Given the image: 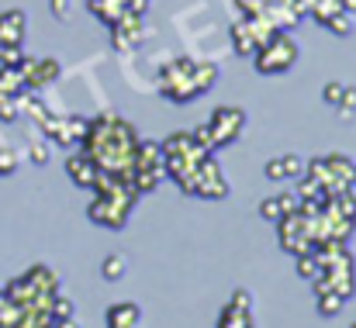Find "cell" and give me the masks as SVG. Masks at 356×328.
<instances>
[{"label":"cell","instance_id":"d6986e66","mask_svg":"<svg viewBox=\"0 0 356 328\" xmlns=\"http://www.w3.org/2000/svg\"><path fill=\"white\" fill-rule=\"evenodd\" d=\"M124 273H128V259H124L121 252H111V256L101 263V277H104L108 284H118Z\"/></svg>","mask_w":356,"mask_h":328},{"label":"cell","instance_id":"ac0fdd59","mask_svg":"<svg viewBox=\"0 0 356 328\" xmlns=\"http://www.w3.org/2000/svg\"><path fill=\"white\" fill-rule=\"evenodd\" d=\"M87 7H90V14L97 17V21H104L108 28L121 21L124 14H128V7H124V0H87Z\"/></svg>","mask_w":356,"mask_h":328},{"label":"cell","instance_id":"7c38bea8","mask_svg":"<svg viewBox=\"0 0 356 328\" xmlns=\"http://www.w3.org/2000/svg\"><path fill=\"white\" fill-rule=\"evenodd\" d=\"M66 177H70L76 187L94 190V187L101 183V177H104V173H101V170H97V163L80 149V152H70V156H66Z\"/></svg>","mask_w":356,"mask_h":328},{"label":"cell","instance_id":"e0dca14e","mask_svg":"<svg viewBox=\"0 0 356 328\" xmlns=\"http://www.w3.org/2000/svg\"><path fill=\"white\" fill-rule=\"evenodd\" d=\"M142 325V308L135 301H118L108 308V328H138Z\"/></svg>","mask_w":356,"mask_h":328},{"label":"cell","instance_id":"7a4b0ae2","mask_svg":"<svg viewBox=\"0 0 356 328\" xmlns=\"http://www.w3.org/2000/svg\"><path fill=\"white\" fill-rule=\"evenodd\" d=\"M218 63L208 59H194V56H177L170 63L159 66V94L170 104H194L197 97H204L215 83H218Z\"/></svg>","mask_w":356,"mask_h":328},{"label":"cell","instance_id":"6da1fadb","mask_svg":"<svg viewBox=\"0 0 356 328\" xmlns=\"http://www.w3.org/2000/svg\"><path fill=\"white\" fill-rule=\"evenodd\" d=\"M83 152L97 163V170L104 177H131V163H135V145H138V131L131 121H124L115 110H104L97 117H87V135H83Z\"/></svg>","mask_w":356,"mask_h":328},{"label":"cell","instance_id":"e575fe53","mask_svg":"<svg viewBox=\"0 0 356 328\" xmlns=\"http://www.w3.org/2000/svg\"><path fill=\"white\" fill-rule=\"evenodd\" d=\"M353 187H356V170H353Z\"/></svg>","mask_w":356,"mask_h":328},{"label":"cell","instance_id":"d590c367","mask_svg":"<svg viewBox=\"0 0 356 328\" xmlns=\"http://www.w3.org/2000/svg\"><path fill=\"white\" fill-rule=\"evenodd\" d=\"M353 328H356V322H353Z\"/></svg>","mask_w":356,"mask_h":328},{"label":"cell","instance_id":"8992f818","mask_svg":"<svg viewBox=\"0 0 356 328\" xmlns=\"http://www.w3.org/2000/svg\"><path fill=\"white\" fill-rule=\"evenodd\" d=\"M177 187L184 194H191V197H201V201H225L229 197V180H225V173H222L215 156H208L194 173L177 180Z\"/></svg>","mask_w":356,"mask_h":328},{"label":"cell","instance_id":"277c9868","mask_svg":"<svg viewBox=\"0 0 356 328\" xmlns=\"http://www.w3.org/2000/svg\"><path fill=\"white\" fill-rule=\"evenodd\" d=\"M159 152H163V173L170 180H184L211 156L191 131H173L166 142H159Z\"/></svg>","mask_w":356,"mask_h":328},{"label":"cell","instance_id":"4dcf8cb0","mask_svg":"<svg viewBox=\"0 0 356 328\" xmlns=\"http://www.w3.org/2000/svg\"><path fill=\"white\" fill-rule=\"evenodd\" d=\"M191 135H194V138H197V142H201V145H204L208 152H215V149H211V131H208V124H197V128H194Z\"/></svg>","mask_w":356,"mask_h":328},{"label":"cell","instance_id":"2e32d148","mask_svg":"<svg viewBox=\"0 0 356 328\" xmlns=\"http://www.w3.org/2000/svg\"><path fill=\"white\" fill-rule=\"evenodd\" d=\"M298 194H291V190H284V194H273V197H266L263 204H259V218L270 221V224H277V221L284 218V215H291V211H298Z\"/></svg>","mask_w":356,"mask_h":328},{"label":"cell","instance_id":"7402d4cb","mask_svg":"<svg viewBox=\"0 0 356 328\" xmlns=\"http://www.w3.org/2000/svg\"><path fill=\"white\" fill-rule=\"evenodd\" d=\"M315 297H318V315H325V318L339 315V311H343V304H346L336 290H325V294H315Z\"/></svg>","mask_w":356,"mask_h":328},{"label":"cell","instance_id":"f1b7e54d","mask_svg":"<svg viewBox=\"0 0 356 328\" xmlns=\"http://www.w3.org/2000/svg\"><path fill=\"white\" fill-rule=\"evenodd\" d=\"M49 156H52V152H49V145H45V142H31V145H28V159H31L35 166H45V163H49Z\"/></svg>","mask_w":356,"mask_h":328},{"label":"cell","instance_id":"4fadbf2b","mask_svg":"<svg viewBox=\"0 0 356 328\" xmlns=\"http://www.w3.org/2000/svg\"><path fill=\"white\" fill-rule=\"evenodd\" d=\"M218 328H256V322H252V294L245 287H238L236 294H232L229 308L222 311Z\"/></svg>","mask_w":356,"mask_h":328},{"label":"cell","instance_id":"1f68e13d","mask_svg":"<svg viewBox=\"0 0 356 328\" xmlns=\"http://www.w3.org/2000/svg\"><path fill=\"white\" fill-rule=\"evenodd\" d=\"M124 7H128V14H135V17H145V14H149V0H124Z\"/></svg>","mask_w":356,"mask_h":328},{"label":"cell","instance_id":"3957f363","mask_svg":"<svg viewBox=\"0 0 356 328\" xmlns=\"http://www.w3.org/2000/svg\"><path fill=\"white\" fill-rule=\"evenodd\" d=\"M94 201L87 208V218L101 228H124V221L131 215L138 194L128 180H118V177H101V183L94 187Z\"/></svg>","mask_w":356,"mask_h":328},{"label":"cell","instance_id":"4316f807","mask_svg":"<svg viewBox=\"0 0 356 328\" xmlns=\"http://www.w3.org/2000/svg\"><path fill=\"white\" fill-rule=\"evenodd\" d=\"M343 90H346V83L332 80V83H325V87H322V101H325L329 108H336V104H339V97H343Z\"/></svg>","mask_w":356,"mask_h":328},{"label":"cell","instance_id":"d6a6232c","mask_svg":"<svg viewBox=\"0 0 356 328\" xmlns=\"http://www.w3.org/2000/svg\"><path fill=\"white\" fill-rule=\"evenodd\" d=\"M52 328H80L76 318H59V322H52Z\"/></svg>","mask_w":356,"mask_h":328},{"label":"cell","instance_id":"8fae6325","mask_svg":"<svg viewBox=\"0 0 356 328\" xmlns=\"http://www.w3.org/2000/svg\"><path fill=\"white\" fill-rule=\"evenodd\" d=\"M38 128L45 131L49 142H56V145H63V149H73V145H80L83 135H87V117H80V114H52V110H49V117H45Z\"/></svg>","mask_w":356,"mask_h":328},{"label":"cell","instance_id":"f546056e","mask_svg":"<svg viewBox=\"0 0 356 328\" xmlns=\"http://www.w3.org/2000/svg\"><path fill=\"white\" fill-rule=\"evenodd\" d=\"M263 3H266V0H236L238 17H252V14H263Z\"/></svg>","mask_w":356,"mask_h":328},{"label":"cell","instance_id":"ba28073f","mask_svg":"<svg viewBox=\"0 0 356 328\" xmlns=\"http://www.w3.org/2000/svg\"><path fill=\"white\" fill-rule=\"evenodd\" d=\"M208 131H211V149H229L236 145L245 131V110L232 108V104H222V108L211 110V117L204 121Z\"/></svg>","mask_w":356,"mask_h":328},{"label":"cell","instance_id":"603a6c76","mask_svg":"<svg viewBox=\"0 0 356 328\" xmlns=\"http://www.w3.org/2000/svg\"><path fill=\"white\" fill-rule=\"evenodd\" d=\"M277 159H280V173H284V180H298V177L305 173V159H301V156L287 152V156H277Z\"/></svg>","mask_w":356,"mask_h":328},{"label":"cell","instance_id":"9c48e42d","mask_svg":"<svg viewBox=\"0 0 356 328\" xmlns=\"http://www.w3.org/2000/svg\"><path fill=\"white\" fill-rule=\"evenodd\" d=\"M277 28L266 21V14H252V17H236L232 24V49H236L242 59H252L256 49L273 35Z\"/></svg>","mask_w":356,"mask_h":328},{"label":"cell","instance_id":"d4e9b609","mask_svg":"<svg viewBox=\"0 0 356 328\" xmlns=\"http://www.w3.org/2000/svg\"><path fill=\"white\" fill-rule=\"evenodd\" d=\"M17 166H21V156H17V149H10V145H0V177H10V173H17Z\"/></svg>","mask_w":356,"mask_h":328},{"label":"cell","instance_id":"836d02e7","mask_svg":"<svg viewBox=\"0 0 356 328\" xmlns=\"http://www.w3.org/2000/svg\"><path fill=\"white\" fill-rule=\"evenodd\" d=\"M7 304V294H3V284H0V308Z\"/></svg>","mask_w":356,"mask_h":328},{"label":"cell","instance_id":"484cf974","mask_svg":"<svg viewBox=\"0 0 356 328\" xmlns=\"http://www.w3.org/2000/svg\"><path fill=\"white\" fill-rule=\"evenodd\" d=\"M336 110H339V117H343V121L356 117V87H346V90H343V97H339Z\"/></svg>","mask_w":356,"mask_h":328},{"label":"cell","instance_id":"44dd1931","mask_svg":"<svg viewBox=\"0 0 356 328\" xmlns=\"http://www.w3.org/2000/svg\"><path fill=\"white\" fill-rule=\"evenodd\" d=\"M49 315H52V322H59V318H76V301H73V297L56 294V297H52V304H49Z\"/></svg>","mask_w":356,"mask_h":328},{"label":"cell","instance_id":"5b68a950","mask_svg":"<svg viewBox=\"0 0 356 328\" xmlns=\"http://www.w3.org/2000/svg\"><path fill=\"white\" fill-rule=\"evenodd\" d=\"M301 59V45L291 31H273L252 56V66L259 76H284L294 69V63Z\"/></svg>","mask_w":356,"mask_h":328},{"label":"cell","instance_id":"83f0119b","mask_svg":"<svg viewBox=\"0 0 356 328\" xmlns=\"http://www.w3.org/2000/svg\"><path fill=\"white\" fill-rule=\"evenodd\" d=\"M49 10H52V17H56V21H63V24H66V21L73 17V0H49Z\"/></svg>","mask_w":356,"mask_h":328},{"label":"cell","instance_id":"30bf717a","mask_svg":"<svg viewBox=\"0 0 356 328\" xmlns=\"http://www.w3.org/2000/svg\"><path fill=\"white\" fill-rule=\"evenodd\" d=\"M17 73H21L24 87H28L31 94H38V90L59 83V76H63V63H59L56 56H45V59H38V56H21Z\"/></svg>","mask_w":356,"mask_h":328},{"label":"cell","instance_id":"ffe728a7","mask_svg":"<svg viewBox=\"0 0 356 328\" xmlns=\"http://www.w3.org/2000/svg\"><path fill=\"white\" fill-rule=\"evenodd\" d=\"M332 35H339V38H346V35H353V14H346V10H336L332 17H325L322 21Z\"/></svg>","mask_w":356,"mask_h":328},{"label":"cell","instance_id":"cb8c5ba5","mask_svg":"<svg viewBox=\"0 0 356 328\" xmlns=\"http://www.w3.org/2000/svg\"><path fill=\"white\" fill-rule=\"evenodd\" d=\"M294 259H298V273H301L305 280H315V277L322 273V263H318L315 252H301V256H294Z\"/></svg>","mask_w":356,"mask_h":328},{"label":"cell","instance_id":"9a60e30c","mask_svg":"<svg viewBox=\"0 0 356 328\" xmlns=\"http://www.w3.org/2000/svg\"><path fill=\"white\" fill-rule=\"evenodd\" d=\"M28 31V14L21 7H10L0 14V45H21Z\"/></svg>","mask_w":356,"mask_h":328},{"label":"cell","instance_id":"5bb4252c","mask_svg":"<svg viewBox=\"0 0 356 328\" xmlns=\"http://www.w3.org/2000/svg\"><path fill=\"white\" fill-rule=\"evenodd\" d=\"M145 38V17H135V14H124L121 21L111 24V45L118 49V52H128V49H135L138 42Z\"/></svg>","mask_w":356,"mask_h":328},{"label":"cell","instance_id":"52a82bcc","mask_svg":"<svg viewBox=\"0 0 356 328\" xmlns=\"http://www.w3.org/2000/svg\"><path fill=\"white\" fill-rule=\"evenodd\" d=\"M277 238H280L284 252H291V256L308 252L312 242H315V218L305 215L301 208L291 211V215H284V218L277 221Z\"/></svg>","mask_w":356,"mask_h":328}]
</instances>
